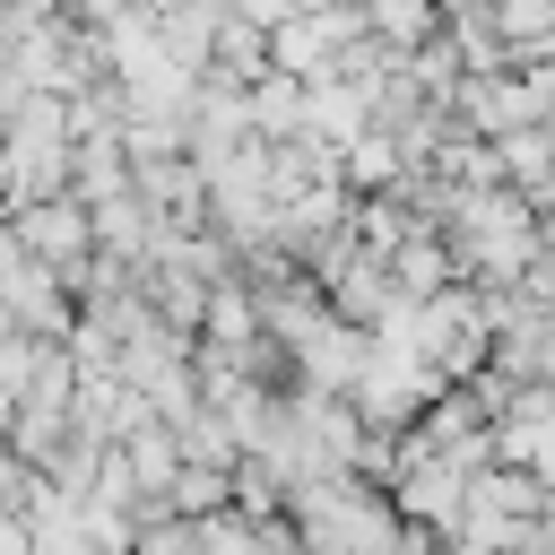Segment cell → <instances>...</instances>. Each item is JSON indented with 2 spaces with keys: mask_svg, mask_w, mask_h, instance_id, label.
<instances>
[{
  "mask_svg": "<svg viewBox=\"0 0 555 555\" xmlns=\"http://www.w3.org/2000/svg\"><path fill=\"white\" fill-rule=\"evenodd\" d=\"M35 260H52V269H69L78 251H87V234H95V217H87V199L78 191H43V199H17V225H9Z\"/></svg>",
  "mask_w": 555,
  "mask_h": 555,
  "instance_id": "6da1fadb",
  "label": "cell"
}]
</instances>
